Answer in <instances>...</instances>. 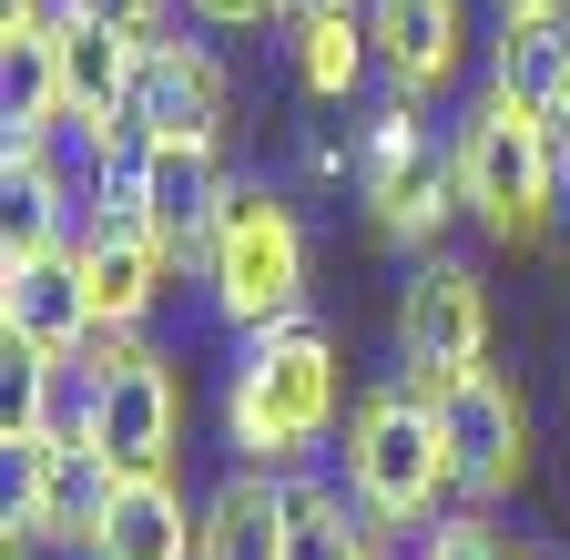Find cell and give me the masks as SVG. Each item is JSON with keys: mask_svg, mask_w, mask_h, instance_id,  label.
<instances>
[{"mask_svg": "<svg viewBox=\"0 0 570 560\" xmlns=\"http://www.w3.org/2000/svg\"><path fill=\"white\" fill-rule=\"evenodd\" d=\"M377 520L336 479H285V560H367Z\"/></svg>", "mask_w": 570, "mask_h": 560, "instance_id": "18", "label": "cell"}, {"mask_svg": "<svg viewBox=\"0 0 570 560\" xmlns=\"http://www.w3.org/2000/svg\"><path fill=\"white\" fill-rule=\"evenodd\" d=\"M132 204L154 215V235L174 245V265H204L214 225H225L235 204V174H225V144H194V132H154V144H132Z\"/></svg>", "mask_w": 570, "mask_h": 560, "instance_id": "10", "label": "cell"}, {"mask_svg": "<svg viewBox=\"0 0 570 560\" xmlns=\"http://www.w3.org/2000/svg\"><path fill=\"white\" fill-rule=\"evenodd\" d=\"M367 560H387V550H367Z\"/></svg>", "mask_w": 570, "mask_h": 560, "instance_id": "25", "label": "cell"}, {"mask_svg": "<svg viewBox=\"0 0 570 560\" xmlns=\"http://www.w3.org/2000/svg\"><path fill=\"white\" fill-rule=\"evenodd\" d=\"M336 11H367V0H275V21H285V31H306V21H336Z\"/></svg>", "mask_w": 570, "mask_h": 560, "instance_id": "23", "label": "cell"}, {"mask_svg": "<svg viewBox=\"0 0 570 560\" xmlns=\"http://www.w3.org/2000/svg\"><path fill=\"white\" fill-rule=\"evenodd\" d=\"M550 11H570V0H499V21H550Z\"/></svg>", "mask_w": 570, "mask_h": 560, "instance_id": "24", "label": "cell"}, {"mask_svg": "<svg viewBox=\"0 0 570 560\" xmlns=\"http://www.w3.org/2000/svg\"><path fill=\"white\" fill-rule=\"evenodd\" d=\"M61 11H92V21H112V31H132V41H154L174 0H61Z\"/></svg>", "mask_w": 570, "mask_h": 560, "instance_id": "21", "label": "cell"}, {"mask_svg": "<svg viewBox=\"0 0 570 560\" xmlns=\"http://www.w3.org/2000/svg\"><path fill=\"white\" fill-rule=\"evenodd\" d=\"M449 154H459V204H469L499 245H540V235H550L570 164H560V132H550L530 102H510V92L489 82V92L449 122Z\"/></svg>", "mask_w": 570, "mask_h": 560, "instance_id": "3", "label": "cell"}, {"mask_svg": "<svg viewBox=\"0 0 570 560\" xmlns=\"http://www.w3.org/2000/svg\"><path fill=\"white\" fill-rule=\"evenodd\" d=\"M11 459H21L11 520H21L31 540H51V550H92V540H102V510H112V489H122V469H112V449L82 429V407H61L51 429L21 439Z\"/></svg>", "mask_w": 570, "mask_h": 560, "instance_id": "7", "label": "cell"}, {"mask_svg": "<svg viewBox=\"0 0 570 560\" xmlns=\"http://www.w3.org/2000/svg\"><path fill=\"white\" fill-rule=\"evenodd\" d=\"M336 407H346V367H336V336L316 316H285V326L245 336V357L225 377V439H235V459H255V469L316 459L326 429H336Z\"/></svg>", "mask_w": 570, "mask_h": 560, "instance_id": "1", "label": "cell"}, {"mask_svg": "<svg viewBox=\"0 0 570 560\" xmlns=\"http://www.w3.org/2000/svg\"><path fill=\"white\" fill-rule=\"evenodd\" d=\"M346 500L367 510L377 530H428L449 520L459 500V469H449V429H439V397L428 387H367L346 407Z\"/></svg>", "mask_w": 570, "mask_h": 560, "instance_id": "2", "label": "cell"}, {"mask_svg": "<svg viewBox=\"0 0 570 560\" xmlns=\"http://www.w3.org/2000/svg\"><path fill=\"white\" fill-rule=\"evenodd\" d=\"M356 204H367V225L387 245H407V255H428L449 215H469V204H459L449 132H428L417 102H397V92H387V112L367 132H356Z\"/></svg>", "mask_w": 570, "mask_h": 560, "instance_id": "5", "label": "cell"}, {"mask_svg": "<svg viewBox=\"0 0 570 560\" xmlns=\"http://www.w3.org/2000/svg\"><path fill=\"white\" fill-rule=\"evenodd\" d=\"M194 550H204V510H184L174 469L122 479L102 510V540H92V560H194Z\"/></svg>", "mask_w": 570, "mask_h": 560, "instance_id": "16", "label": "cell"}, {"mask_svg": "<svg viewBox=\"0 0 570 560\" xmlns=\"http://www.w3.org/2000/svg\"><path fill=\"white\" fill-rule=\"evenodd\" d=\"M0 336L31 346V357H61V367L92 357L102 306H92V275H82V255H71V245L0 255Z\"/></svg>", "mask_w": 570, "mask_h": 560, "instance_id": "11", "label": "cell"}, {"mask_svg": "<svg viewBox=\"0 0 570 560\" xmlns=\"http://www.w3.org/2000/svg\"><path fill=\"white\" fill-rule=\"evenodd\" d=\"M71 255H82V275H92L102 336H142V316H154L164 275H174V245H164V235H154V215L132 204V184H112V194L92 204V215H82Z\"/></svg>", "mask_w": 570, "mask_h": 560, "instance_id": "12", "label": "cell"}, {"mask_svg": "<svg viewBox=\"0 0 570 560\" xmlns=\"http://www.w3.org/2000/svg\"><path fill=\"white\" fill-rule=\"evenodd\" d=\"M235 122V72L214 41H184V31H154L142 41V72H132V132H194V144H225Z\"/></svg>", "mask_w": 570, "mask_h": 560, "instance_id": "13", "label": "cell"}, {"mask_svg": "<svg viewBox=\"0 0 570 560\" xmlns=\"http://www.w3.org/2000/svg\"><path fill=\"white\" fill-rule=\"evenodd\" d=\"M51 72H61V122L142 144V132H132V72H142V41H132V31H112V21H92V11H61V21H51Z\"/></svg>", "mask_w": 570, "mask_h": 560, "instance_id": "14", "label": "cell"}, {"mask_svg": "<svg viewBox=\"0 0 570 560\" xmlns=\"http://www.w3.org/2000/svg\"><path fill=\"white\" fill-rule=\"evenodd\" d=\"M397 367L407 387H449L469 367H489V286L459 255H417L397 286Z\"/></svg>", "mask_w": 570, "mask_h": 560, "instance_id": "8", "label": "cell"}, {"mask_svg": "<svg viewBox=\"0 0 570 560\" xmlns=\"http://www.w3.org/2000/svg\"><path fill=\"white\" fill-rule=\"evenodd\" d=\"M194 560H285V469H235L204 500V550Z\"/></svg>", "mask_w": 570, "mask_h": 560, "instance_id": "17", "label": "cell"}, {"mask_svg": "<svg viewBox=\"0 0 570 560\" xmlns=\"http://www.w3.org/2000/svg\"><path fill=\"white\" fill-rule=\"evenodd\" d=\"M417 560H530V550H520V540H499L479 510H449V520H428Z\"/></svg>", "mask_w": 570, "mask_h": 560, "instance_id": "20", "label": "cell"}, {"mask_svg": "<svg viewBox=\"0 0 570 560\" xmlns=\"http://www.w3.org/2000/svg\"><path fill=\"white\" fill-rule=\"evenodd\" d=\"M367 41L397 102H439L469 61V0H367Z\"/></svg>", "mask_w": 570, "mask_h": 560, "instance_id": "15", "label": "cell"}, {"mask_svg": "<svg viewBox=\"0 0 570 560\" xmlns=\"http://www.w3.org/2000/svg\"><path fill=\"white\" fill-rule=\"evenodd\" d=\"M204 296H214V316L235 336L306 316V225H296V204L275 184H235L225 225L204 245Z\"/></svg>", "mask_w": 570, "mask_h": 560, "instance_id": "4", "label": "cell"}, {"mask_svg": "<svg viewBox=\"0 0 570 560\" xmlns=\"http://www.w3.org/2000/svg\"><path fill=\"white\" fill-rule=\"evenodd\" d=\"M439 397V429H449V469H459V500L489 510V500H510L520 469H530V407L520 387L499 377V367H469L449 387H428Z\"/></svg>", "mask_w": 570, "mask_h": 560, "instance_id": "9", "label": "cell"}, {"mask_svg": "<svg viewBox=\"0 0 570 560\" xmlns=\"http://www.w3.org/2000/svg\"><path fill=\"white\" fill-rule=\"evenodd\" d=\"M184 11L204 31H255V21H275V0H184Z\"/></svg>", "mask_w": 570, "mask_h": 560, "instance_id": "22", "label": "cell"}, {"mask_svg": "<svg viewBox=\"0 0 570 560\" xmlns=\"http://www.w3.org/2000/svg\"><path fill=\"white\" fill-rule=\"evenodd\" d=\"M82 429L112 449L122 479L142 469H174L184 459V377L164 346H142V336H92V357H82Z\"/></svg>", "mask_w": 570, "mask_h": 560, "instance_id": "6", "label": "cell"}, {"mask_svg": "<svg viewBox=\"0 0 570 560\" xmlns=\"http://www.w3.org/2000/svg\"><path fill=\"white\" fill-rule=\"evenodd\" d=\"M367 72H377L367 11H336V21H306L296 31V82H306V102H356Z\"/></svg>", "mask_w": 570, "mask_h": 560, "instance_id": "19", "label": "cell"}]
</instances>
